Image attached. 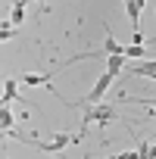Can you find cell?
I'll return each instance as SVG.
<instances>
[{
  "mask_svg": "<svg viewBox=\"0 0 156 159\" xmlns=\"http://www.w3.org/2000/svg\"><path fill=\"white\" fill-rule=\"evenodd\" d=\"M153 16H156V10H153Z\"/></svg>",
  "mask_w": 156,
  "mask_h": 159,
  "instance_id": "obj_16",
  "label": "cell"
},
{
  "mask_svg": "<svg viewBox=\"0 0 156 159\" xmlns=\"http://www.w3.org/2000/svg\"><path fill=\"white\" fill-rule=\"evenodd\" d=\"M147 7V0H128L125 3V13H128V22H131V34L140 31V13Z\"/></svg>",
  "mask_w": 156,
  "mask_h": 159,
  "instance_id": "obj_4",
  "label": "cell"
},
{
  "mask_svg": "<svg viewBox=\"0 0 156 159\" xmlns=\"http://www.w3.org/2000/svg\"><path fill=\"white\" fill-rule=\"evenodd\" d=\"M134 78H147V81H156V59H140L128 69Z\"/></svg>",
  "mask_w": 156,
  "mask_h": 159,
  "instance_id": "obj_5",
  "label": "cell"
},
{
  "mask_svg": "<svg viewBox=\"0 0 156 159\" xmlns=\"http://www.w3.org/2000/svg\"><path fill=\"white\" fill-rule=\"evenodd\" d=\"M112 159H125V153H116V156H112Z\"/></svg>",
  "mask_w": 156,
  "mask_h": 159,
  "instance_id": "obj_15",
  "label": "cell"
},
{
  "mask_svg": "<svg viewBox=\"0 0 156 159\" xmlns=\"http://www.w3.org/2000/svg\"><path fill=\"white\" fill-rule=\"evenodd\" d=\"M78 140V134H53V140H38V137H31V147H38L41 153H62L69 143H75Z\"/></svg>",
  "mask_w": 156,
  "mask_h": 159,
  "instance_id": "obj_2",
  "label": "cell"
},
{
  "mask_svg": "<svg viewBox=\"0 0 156 159\" xmlns=\"http://www.w3.org/2000/svg\"><path fill=\"white\" fill-rule=\"evenodd\" d=\"M112 84H116V75H112V72H103V75L97 78V84L91 88V94L81 100V106H100V100L106 97V91H109Z\"/></svg>",
  "mask_w": 156,
  "mask_h": 159,
  "instance_id": "obj_1",
  "label": "cell"
},
{
  "mask_svg": "<svg viewBox=\"0 0 156 159\" xmlns=\"http://www.w3.org/2000/svg\"><path fill=\"white\" fill-rule=\"evenodd\" d=\"M116 119H119V112H116L112 106H97V109H94V122H97V125H109V122H116Z\"/></svg>",
  "mask_w": 156,
  "mask_h": 159,
  "instance_id": "obj_6",
  "label": "cell"
},
{
  "mask_svg": "<svg viewBox=\"0 0 156 159\" xmlns=\"http://www.w3.org/2000/svg\"><path fill=\"white\" fill-rule=\"evenodd\" d=\"M19 84H22V81H13V78L3 81V106H10L13 100H19Z\"/></svg>",
  "mask_w": 156,
  "mask_h": 159,
  "instance_id": "obj_7",
  "label": "cell"
},
{
  "mask_svg": "<svg viewBox=\"0 0 156 159\" xmlns=\"http://www.w3.org/2000/svg\"><path fill=\"white\" fill-rule=\"evenodd\" d=\"M125 59H128L125 53H116V56H106V72H112V75L119 78V75L125 72Z\"/></svg>",
  "mask_w": 156,
  "mask_h": 159,
  "instance_id": "obj_8",
  "label": "cell"
},
{
  "mask_svg": "<svg viewBox=\"0 0 156 159\" xmlns=\"http://www.w3.org/2000/svg\"><path fill=\"white\" fill-rule=\"evenodd\" d=\"M125 3H128V0H125Z\"/></svg>",
  "mask_w": 156,
  "mask_h": 159,
  "instance_id": "obj_17",
  "label": "cell"
},
{
  "mask_svg": "<svg viewBox=\"0 0 156 159\" xmlns=\"http://www.w3.org/2000/svg\"><path fill=\"white\" fill-rule=\"evenodd\" d=\"M56 72H59V69H50V72H25V75L19 78V81H22V84H28V88H38V84H50L53 78H56Z\"/></svg>",
  "mask_w": 156,
  "mask_h": 159,
  "instance_id": "obj_3",
  "label": "cell"
},
{
  "mask_svg": "<svg viewBox=\"0 0 156 159\" xmlns=\"http://www.w3.org/2000/svg\"><path fill=\"white\" fill-rule=\"evenodd\" d=\"M137 153H140V159H156V143L140 140V143H137Z\"/></svg>",
  "mask_w": 156,
  "mask_h": 159,
  "instance_id": "obj_13",
  "label": "cell"
},
{
  "mask_svg": "<svg viewBox=\"0 0 156 159\" xmlns=\"http://www.w3.org/2000/svg\"><path fill=\"white\" fill-rule=\"evenodd\" d=\"M25 3H28V0H16V3H13V25H22L25 22Z\"/></svg>",
  "mask_w": 156,
  "mask_h": 159,
  "instance_id": "obj_11",
  "label": "cell"
},
{
  "mask_svg": "<svg viewBox=\"0 0 156 159\" xmlns=\"http://www.w3.org/2000/svg\"><path fill=\"white\" fill-rule=\"evenodd\" d=\"M13 28H16V25H13V22H10V19H3V25H0V41H10V38H13V34H16V31H13Z\"/></svg>",
  "mask_w": 156,
  "mask_h": 159,
  "instance_id": "obj_14",
  "label": "cell"
},
{
  "mask_svg": "<svg viewBox=\"0 0 156 159\" xmlns=\"http://www.w3.org/2000/svg\"><path fill=\"white\" fill-rule=\"evenodd\" d=\"M103 53H106V56H116V53H125V47H122V44H119V41L112 38V31L106 34V44H103Z\"/></svg>",
  "mask_w": 156,
  "mask_h": 159,
  "instance_id": "obj_9",
  "label": "cell"
},
{
  "mask_svg": "<svg viewBox=\"0 0 156 159\" xmlns=\"http://www.w3.org/2000/svg\"><path fill=\"white\" fill-rule=\"evenodd\" d=\"M13 122H16V119H13V109H10V106H0V128H3V134L13 131Z\"/></svg>",
  "mask_w": 156,
  "mask_h": 159,
  "instance_id": "obj_10",
  "label": "cell"
},
{
  "mask_svg": "<svg viewBox=\"0 0 156 159\" xmlns=\"http://www.w3.org/2000/svg\"><path fill=\"white\" fill-rule=\"evenodd\" d=\"M125 56H128V59H140V56H150V53H147L144 44H128V47H125Z\"/></svg>",
  "mask_w": 156,
  "mask_h": 159,
  "instance_id": "obj_12",
  "label": "cell"
},
{
  "mask_svg": "<svg viewBox=\"0 0 156 159\" xmlns=\"http://www.w3.org/2000/svg\"><path fill=\"white\" fill-rule=\"evenodd\" d=\"M28 3H31V0H28Z\"/></svg>",
  "mask_w": 156,
  "mask_h": 159,
  "instance_id": "obj_18",
  "label": "cell"
}]
</instances>
